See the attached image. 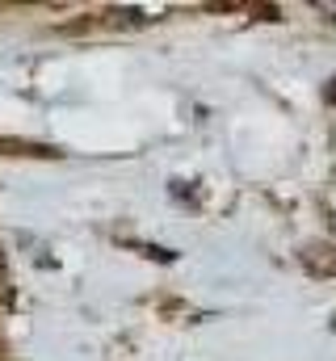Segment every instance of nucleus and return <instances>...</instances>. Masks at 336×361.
<instances>
[{
  "label": "nucleus",
  "instance_id": "1",
  "mask_svg": "<svg viewBox=\"0 0 336 361\" xmlns=\"http://www.w3.org/2000/svg\"><path fill=\"white\" fill-rule=\"evenodd\" d=\"M324 101H328V105H336V76L324 85Z\"/></svg>",
  "mask_w": 336,
  "mask_h": 361
}]
</instances>
